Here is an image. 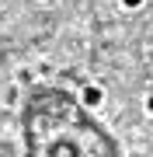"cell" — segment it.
<instances>
[{
	"instance_id": "cell-2",
	"label": "cell",
	"mask_w": 153,
	"mask_h": 157,
	"mask_svg": "<svg viewBox=\"0 0 153 157\" xmlns=\"http://www.w3.org/2000/svg\"><path fill=\"white\" fill-rule=\"evenodd\" d=\"M139 4H143V0H122V7H129V11H136Z\"/></svg>"
},
{
	"instance_id": "cell-1",
	"label": "cell",
	"mask_w": 153,
	"mask_h": 157,
	"mask_svg": "<svg viewBox=\"0 0 153 157\" xmlns=\"http://www.w3.org/2000/svg\"><path fill=\"white\" fill-rule=\"evenodd\" d=\"M80 101H84L87 108H101L104 105V91L97 87V84H87L84 91H80Z\"/></svg>"
}]
</instances>
